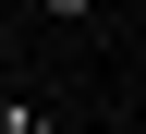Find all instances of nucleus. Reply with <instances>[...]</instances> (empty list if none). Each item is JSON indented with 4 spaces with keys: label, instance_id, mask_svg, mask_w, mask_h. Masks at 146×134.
Masks as SVG:
<instances>
[{
    "label": "nucleus",
    "instance_id": "1",
    "mask_svg": "<svg viewBox=\"0 0 146 134\" xmlns=\"http://www.w3.org/2000/svg\"><path fill=\"white\" fill-rule=\"evenodd\" d=\"M0 134H49V122H36V98H0Z\"/></svg>",
    "mask_w": 146,
    "mask_h": 134
},
{
    "label": "nucleus",
    "instance_id": "2",
    "mask_svg": "<svg viewBox=\"0 0 146 134\" xmlns=\"http://www.w3.org/2000/svg\"><path fill=\"white\" fill-rule=\"evenodd\" d=\"M85 12H98V0H49V25H85Z\"/></svg>",
    "mask_w": 146,
    "mask_h": 134
}]
</instances>
